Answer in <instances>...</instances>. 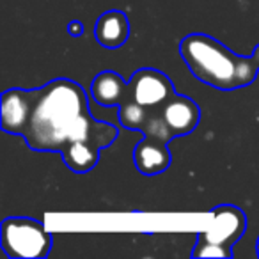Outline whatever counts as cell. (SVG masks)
Returning <instances> with one entry per match:
<instances>
[{
  "label": "cell",
  "mask_w": 259,
  "mask_h": 259,
  "mask_svg": "<svg viewBox=\"0 0 259 259\" xmlns=\"http://www.w3.org/2000/svg\"><path fill=\"white\" fill-rule=\"evenodd\" d=\"M160 117L163 119L174 139L183 137L197 128L201 121V108L190 98L174 94L160 110Z\"/></svg>",
  "instance_id": "8992f818"
},
{
  "label": "cell",
  "mask_w": 259,
  "mask_h": 259,
  "mask_svg": "<svg viewBox=\"0 0 259 259\" xmlns=\"http://www.w3.org/2000/svg\"><path fill=\"white\" fill-rule=\"evenodd\" d=\"M169 142L155 137H144L137 144L134 151L135 167L144 176H156L163 172L172 162L170 149L167 148Z\"/></svg>",
  "instance_id": "ba28073f"
},
{
  "label": "cell",
  "mask_w": 259,
  "mask_h": 259,
  "mask_svg": "<svg viewBox=\"0 0 259 259\" xmlns=\"http://www.w3.org/2000/svg\"><path fill=\"white\" fill-rule=\"evenodd\" d=\"M257 255H259V238H257Z\"/></svg>",
  "instance_id": "9a60e30c"
},
{
  "label": "cell",
  "mask_w": 259,
  "mask_h": 259,
  "mask_svg": "<svg viewBox=\"0 0 259 259\" xmlns=\"http://www.w3.org/2000/svg\"><path fill=\"white\" fill-rule=\"evenodd\" d=\"M91 94L103 107H119L128 98V83L115 71H101L91 83Z\"/></svg>",
  "instance_id": "30bf717a"
},
{
  "label": "cell",
  "mask_w": 259,
  "mask_h": 259,
  "mask_svg": "<svg viewBox=\"0 0 259 259\" xmlns=\"http://www.w3.org/2000/svg\"><path fill=\"white\" fill-rule=\"evenodd\" d=\"M176 94L174 83L162 71L153 68H142L134 73L128 82V98L148 108L151 114H160L163 105Z\"/></svg>",
  "instance_id": "277c9868"
},
{
  "label": "cell",
  "mask_w": 259,
  "mask_h": 259,
  "mask_svg": "<svg viewBox=\"0 0 259 259\" xmlns=\"http://www.w3.org/2000/svg\"><path fill=\"white\" fill-rule=\"evenodd\" d=\"M117 135L114 124L93 117L85 91L73 80L57 78L30 89L29 117L20 137L34 151L61 153L69 169L85 174Z\"/></svg>",
  "instance_id": "6da1fadb"
},
{
  "label": "cell",
  "mask_w": 259,
  "mask_h": 259,
  "mask_svg": "<svg viewBox=\"0 0 259 259\" xmlns=\"http://www.w3.org/2000/svg\"><path fill=\"white\" fill-rule=\"evenodd\" d=\"M180 55L197 80L219 91L250 85L259 73V61L241 57L206 34H190L180 43Z\"/></svg>",
  "instance_id": "7a4b0ae2"
},
{
  "label": "cell",
  "mask_w": 259,
  "mask_h": 259,
  "mask_svg": "<svg viewBox=\"0 0 259 259\" xmlns=\"http://www.w3.org/2000/svg\"><path fill=\"white\" fill-rule=\"evenodd\" d=\"M211 224L197 234L199 243H215L233 250V245L243 236L247 229V217L243 209L233 204H222L213 208Z\"/></svg>",
  "instance_id": "5b68a950"
},
{
  "label": "cell",
  "mask_w": 259,
  "mask_h": 259,
  "mask_svg": "<svg viewBox=\"0 0 259 259\" xmlns=\"http://www.w3.org/2000/svg\"><path fill=\"white\" fill-rule=\"evenodd\" d=\"M151 112L148 108H144L142 105L135 103L132 100H124L119 105V121L124 128L135 130V132H142L144 124L148 122V119L151 117Z\"/></svg>",
  "instance_id": "8fae6325"
},
{
  "label": "cell",
  "mask_w": 259,
  "mask_h": 259,
  "mask_svg": "<svg viewBox=\"0 0 259 259\" xmlns=\"http://www.w3.org/2000/svg\"><path fill=\"white\" fill-rule=\"evenodd\" d=\"M252 55H254V57H255V59H257V61H259V47L255 48V50H254V54H252Z\"/></svg>",
  "instance_id": "5bb4252c"
},
{
  "label": "cell",
  "mask_w": 259,
  "mask_h": 259,
  "mask_svg": "<svg viewBox=\"0 0 259 259\" xmlns=\"http://www.w3.org/2000/svg\"><path fill=\"white\" fill-rule=\"evenodd\" d=\"M94 37L103 48L117 50L130 37V22L122 11H107L94 25Z\"/></svg>",
  "instance_id": "9c48e42d"
},
{
  "label": "cell",
  "mask_w": 259,
  "mask_h": 259,
  "mask_svg": "<svg viewBox=\"0 0 259 259\" xmlns=\"http://www.w3.org/2000/svg\"><path fill=\"white\" fill-rule=\"evenodd\" d=\"M0 126L6 134L20 135L30 110V89H8L2 93Z\"/></svg>",
  "instance_id": "52a82bcc"
},
{
  "label": "cell",
  "mask_w": 259,
  "mask_h": 259,
  "mask_svg": "<svg viewBox=\"0 0 259 259\" xmlns=\"http://www.w3.org/2000/svg\"><path fill=\"white\" fill-rule=\"evenodd\" d=\"M194 257H233V250H227V248L220 247L215 243H195V248L192 252Z\"/></svg>",
  "instance_id": "7c38bea8"
},
{
  "label": "cell",
  "mask_w": 259,
  "mask_h": 259,
  "mask_svg": "<svg viewBox=\"0 0 259 259\" xmlns=\"http://www.w3.org/2000/svg\"><path fill=\"white\" fill-rule=\"evenodd\" d=\"M83 32V25L82 22H78V20H73V22L68 23V34L73 37H80Z\"/></svg>",
  "instance_id": "4fadbf2b"
},
{
  "label": "cell",
  "mask_w": 259,
  "mask_h": 259,
  "mask_svg": "<svg viewBox=\"0 0 259 259\" xmlns=\"http://www.w3.org/2000/svg\"><path fill=\"white\" fill-rule=\"evenodd\" d=\"M2 250L13 259H41L50 254L52 234L43 222L29 217H8L0 227Z\"/></svg>",
  "instance_id": "3957f363"
}]
</instances>
